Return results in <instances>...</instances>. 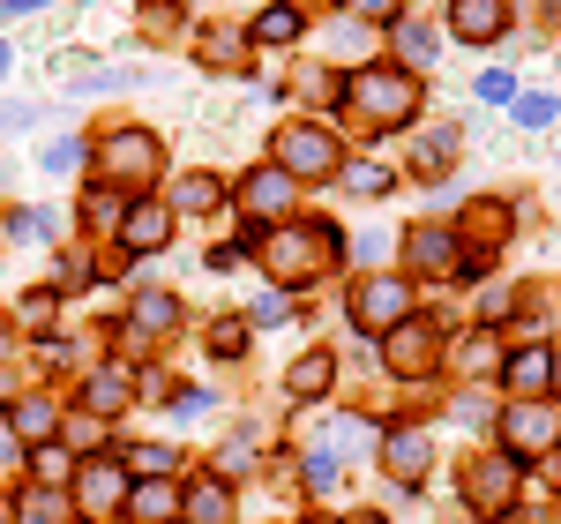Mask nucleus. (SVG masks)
<instances>
[{
  "label": "nucleus",
  "mask_w": 561,
  "mask_h": 524,
  "mask_svg": "<svg viewBox=\"0 0 561 524\" xmlns=\"http://www.w3.org/2000/svg\"><path fill=\"white\" fill-rule=\"evenodd\" d=\"M345 98H352V113L375 121V128H404V121L420 113L412 68H359V76H345Z\"/></svg>",
  "instance_id": "obj_1"
},
{
  "label": "nucleus",
  "mask_w": 561,
  "mask_h": 524,
  "mask_svg": "<svg viewBox=\"0 0 561 524\" xmlns=\"http://www.w3.org/2000/svg\"><path fill=\"white\" fill-rule=\"evenodd\" d=\"M337 166H345V150H337V135L322 128V121H285V128H277V173L330 180Z\"/></svg>",
  "instance_id": "obj_2"
},
{
  "label": "nucleus",
  "mask_w": 561,
  "mask_h": 524,
  "mask_svg": "<svg viewBox=\"0 0 561 524\" xmlns=\"http://www.w3.org/2000/svg\"><path fill=\"white\" fill-rule=\"evenodd\" d=\"M314 255H337V232H270V240H262V262H270V277H277V285L314 277V270H322Z\"/></svg>",
  "instance_id": "obj_3"
},
{
  "label": "nucleus",
  "mask_w": 561,
  "mask_h": 524,
  "mask_svg": "<svg viewBox=\"0 0 561 524\" xmlns=\"http://www.w3.org/2000/svg\"><path fill=\"white\" fill-rule=\"evenodd\" d=\"M98 166H105L113 180H135V187H150V180H158V166H165V150H158V135H150V128H121V135H105Z\"/></svg>",
  "instance_id": "obj_4"
},
{
  "label": "nucleus",
  "mask_w": 561,
  "mask_h": 524,
  "mask_svg": "<svg viewBox=\"0 0 561 524\" xmlns=\"http://www.w3.org/2000/svg\"><path fill=\"white\" fill-rule=\"evenodd\" d=\"M412 315V285L404 277H367V285H352V322L359 330H397Z\"/></svg>",
  "instance_id": "obj_5"
},
{
  "label": "nucleus",
  "mask_w": 561,
  "mask_h": 524,
  "mask_svg": "<svg viewBox=\"0 0 561 524\" xmlns=\"http://www.w3.org/2000/svg\"><path fill=\"white\" fill-rule=\"evenodd\" d=\"M502 442H510V457H547V449L561 442V420L547 412V405L517 397V405L502 412Z\"/></svg>",
  "instance_id": "obj_6"
},
{
  "label": "nucleus",
  "mask_w": 561,
  "mask_h": 524,
  "mask_svg": "<svg viewBox=\"0 0 561 524\" xmlns=\"http://www.w3.org/2000/svg\"><path fill=\"white\" fill-rule=\"evenodd\" d=\"M293 203H300V180L277 173V166H262V173L240 180V210H248L255 225H277L285 210H293Z\"/></svg>",
  "instance_id": "obj_7"
},
{
  "label": "nucleus",
  "mask_w": 561,
  "mask_h": 524,
  "mask_svg": "<svg viewBox=\"0 0 561 524\" xmlns=\"http://www.w3.org/2000/svg\"><path fill=\"white\" fill-rule=\"evenodd\" d=\"M465 494H472L479 510H510V494H517V457L502 449V457H479L472 472H465Z\"/></svg>",
  "instance_id": "obj_8"
},
{
  "label": "nucleus",
  "mask_w": 561,
  "mask_h": 524,
  "mask_svg": "<svg viewBox=\"0 0 561 524\" xmlns=\"http://www.w3.org/2000/svg\"><path fill=\"white\" fill-rule=\"evenodd\" d=\"M165 240H173V203H128L121 248H128V255H150V248H165Z\"/></svg>",
  "instance_id": "obj_9"
},
{
  "label": "nucleus",
  "mask_w": 561,
  "mask_h": 524,
  "mask_svg": "<svg viewBox=\"0 0 561 524\" xmlns=\"http://www.w3.org/2000/svg\"><path fill=\"white\" fill-rule=\"evenodd\" d=\"M382 465H389V480H397V487H420V480H427V465H434V442L420 435V428H397V435L382 442Z\"/></svg>",
  "instance_id": "obj_10"
},
{
  "label": "nucleus",
  "mask_w": 561,
  "mask_h": 524,
  "mask_svg": "<svg viewBox=\"0 0 561 524\" xmlns=\"http://www.w3.org/2000/svg\"><path fill=\"white\" fill-rule=\"evenodd\" d=\"M449 31L472 38V45H486V38L510 31V8H502V0H449Z\"/></svg>",
  "instance_id": "obj_11"
},
{
  "label": "nucleus",
  "mask_w": 561,
  "mask_h": 524,
  "mask_svg": "<svg viewBox=\"0 0 561 524\" xmlns=\"http://www.w3.org/2000/svg\"><path fill=\"white\" fill-rule=\"evenodd\" d=\"M427 360H434V330L420 315H404V322L389 330V367H397V375H427Z\"/></svg>",
  "instance_id": "obj_12"
},
{
  "label": "nucleus",
  "mask_w": 561,
  "mask_h": 524,
  "mask_svg": "<svg viewBox=\"0 0 561 524\" xmlns=\"http://www.w3.org/2000/svg\"><path fill=\"white\" fill-rule=\"evenodd\" d=\"M404 255H412V270H457V232L449 225H412L404 232Z\"/></svg>",
  "instance_id": "obj_13"
},
{
  "label": "nucleus",
  "mask_w": 561,
  "mask_h": 524,
  "mask_svg": "<svg viewBox=\"0 0 561 524\" xmlns=\"http://www.w3.org/2000/svg\"><path fill=\"white\" fill-rule=\"evenodd\" d=\"M83 510L90 517H113V510H121V494H128V480H121V465H105V457H98V465H83Z\"/></svg>",
  "instance_id": "obj_14"
},
{
  "label": "nucleus",
  "mask_w": 561,
  "mask_h": 524,
  "mask_svg": "<svg viewBox=\"0 0 561 524\" xmlns=\"http://www.w3.org/2000/svg\"><path fill=\"white\" fill-rule=\"evenodd\" d=\"M502 383H510L517 397H539L547 383H554V352H539V345L510 352V367H502Z\"/></svg>",
  "instance_id": "obj_15"
},
{
  "label": "nucleus",
  "mask_w": 561,
  "mask_h": 524,
  "mask_svg": "<svg viewBox=\"0 0 561 524\" xmlns=\"http://www.w3.org/2000/svg\"><path fill=\"white\" fill-rule=\"evenodd\" d=\"M128 517H135V524H173V517H180V487H173V480H142V487L128 494Z\"/></svg>",
  "instance_id": "obj_16"
},
{
  "label": "nucleus",
  "mask_w": 561,
  "mask_h": 524,
  "mask_svg": "<svg viewBox=\"0 0 561 524\" xmlns=\"http://www.w3.org/2000/svg\"><path fill=\"white\" fill-rule=\"evenodd\" d=\"M389 31H397L404 68H434V60H442V31H427V23H404V15H389Z\"/></svg>",
  "instance_id": "obj_17"
},
{
  "label": "nucleus",
  "mask_w": 561,
  "mask_h": 524,
  "mask_svg": "<svg viewBox=\"0 0 561 524\" xmlns=\"http://www.w3.org/2000/svg\"><path fill=\"white\" fill-rule=\"evenodd\" d=\"M293 38H300V8L293 0H270L255 15V45H293Z\"/></svg>",
  "instance_id": "obj_18"
},
{
  "label": "nucleus",
  "mask_w": 561,
  "mask_h": 524,
  "mask_svg": "<svg viewBox=\"0 0 561 524\" xmlns=\"http://www.w3.org/2000/svg\"><path fill=\"white\" fill-rule=\"evenodd\" d=\"M330 375H337V367H330V352H307V360H293L285 390H293V397H322V390H330Z\"/></svg>",
  "instance_id": "obj_19"
},
{
  "label": "nucleus",
  "mask_w": 561,
  "mask_h": 524,
  "mask_svg": "<svg viewBox=\"0 0 561 524\" xmlns=\"http://www.w3.org/2000/svg\"><path fill=\"white\" fill-rule=\"evenodd\" d=\"M322 449H330V457H359V449H375V428H367V420H337V428L322 435Z\"/></svg>",
  "instance_id": "obj_20"
},
{
  "label": "nucleus",
  "mask_w": 561,
  "mask_h": 524,
  "mask_svg": "<svg viewBox=\"0 0 561 524\" xmlns=\"http://www.w3.org/2000/svg\"><path fill=\"white\" fill-rule=\"evenodd\" d=\"M195 524H232V494H225V480L195 487Z\"/></svg>",
  "instance_id": "obj_21"
},
{
  "label": "nucleus",
  "mask_w": 561,
  "mask_h": 524,
  "mask_svg": "<svg viewBox=\"0 0 561 524\" xmlns=\"http://www.w3.org/2000/svg\"><path fill=\"white\" fill-rule=\"evenodd\" d=\"M449 158H457V135H449V128H434L427 143L412 150V166H420V173H449Z\"/></svg>",
  "instance_id": "obj_22"
},
{
  "label": "nucleus",
  "mask_w": 561,
  "mask_h": 524,
  "mask_svg": "<svg viewBox=\"0 0 561 524\" xmlns=\"http://www.w3.org/2000/svg\"><path fill=\"white\" fill-rule=\"evenodd\" d=\"M135 322H142V330H173L180 300H173V293H142V300H135Z\"/></svg>",
  "instance_id": "obj_23"
},
{
  "label": "nucleus",
  "mask_w": 561,
  "mask_h": 524,
  "mask_svg": "<svg viewBox=\"0 0 561 524\" xmlns=\"http://www.w3.org/2000/svg\"><path fill=\"white\" fill-rule=\"evenodd\" d=\"M8 428H15V435H31V442H45V435H53V405H15V412H8Z\"/></svg>",
  "instance_id": "obj_24"
},
{
  "label": "nucleus",
  "mask_w": 561,
  "mask_h": 524,
  "mask_svg": "<svg viewBox=\"0 0 561 524\" xmlns=\"http://www.w3.org/2000/svg\"><path fill=\"white\" fill-rule=\"evenodd\" d=\"M121 397H128V383H121V375H90L83 405H90V412H121Z\"/></svg>",
  "instance_id": "obj_25"
},
{
  "label": "nucleus",
  "mask_w": 561,
  "mask_h": 524,
  "mask_svg": "<svg viewBox=\"0 0 561 524\" xmlns=\"http://www.w3.org/2000/svg\"><path fill=\"white\" fill-rule=\"evenodd\" d=\"M15 524H68V510H60V494H23Z\"/></svg>",
  "instance_id": "obj_26"
},
{
  "label": "nucleus",
  "mask_w": 561,
  "mask_h": 524,
  "mask_svg": "<svg viewBox=\"0 0 561 524\" xmlns=\"http://www.w3.org/2000/svg\"><path fill=\"white\" fill-rule=\"evenodd\" d=\"M472 90H479V105H510V98H517V76H510V68H486Z\"/></svg>",
  "instance_id": "obj_27"
},
{
  "label": "nucleus",
  "mask_w": 561,
  "mask_h": 524,
  "mask_svg": "<svg viewBox=\"0 0 561 524\" xmlns=\"http://www.w3.org/2000/svg\"><path fill=\"white\" fill-rule=\"evenodd\" d=\"M180 203H187L195 218H203V210H217V180L210 173H187V180H180Z\"/></svg>",
  "instance_id": "obj_28"
},
{
  "label": "nucleus",
  "mask_w": 561,
  "mask_h": 524,
  "mask_svg": "<svg viewBox=\"0 0 561 524\" xmlns=\"http://www.w3.org/2000/svg\"><path fill=\"white\" fill-rule=\"evenodd\" d=\"M210 352H217V360H240V352H248V330H240V315H225V322L210 330Z\"/></svg>",
  "instance_id": "obj_29"
},
{
  "label": "nucleus",
  "mask_w": 561,
  "mask_h": 524,
  "mask_svg": "<svg viewBox=\"0 0 561 524\" xmlns=\"http://www.w3.org/2000/svg\"><path fill=\"white\" fill-rule=\"evenodd\" d=\"M31 465H38V480H68V472H76V465H68V449H53V442L31 449Z\"/></svg>",
  "instance_id": "obj_30"
},
{
  "label": "nucleus",
  "mask_w": 561,
  "mask_h": 524,
  "mask_svg": "<svg viewBox=\"0 0 561 524\" xmlns=\"http://www.w3.org/2000/svg\"><path fill=\"white\" fill-rule=\"evenodd\" d=\"M300 98L330 105V98H345V90H337V76H330V68H307V76H300Z\"/></svg>",
  "instance_id": "obj_31"
},
{
  "label": "nucleus",
  "mask_w": 561,
  "mask_h": 524,
  "mask_svg": "<svg viewBox=\"0 0 561 524\" xmlns=\"http://www.w3.org/2000/svg\"><path fill=\"white\" fill-rule=\"evenodd\" d=\"M68 166H83V143H68V135L45 143V173H68Z\"/></svg>",
  "instance_id": "obj_32"
},
{
  "label": "nucleus",
  "mask_w": 561,
  "mask_h": 524,
  "mask_svg": "<svg viewBox=\"0 0 561 524\" xmlns=\"http://www.w3.org/2000/svg\"><path fill=\"white\" fill-rule=\"evenodd\" d=\"M135 465H142L150 480H165V472H173V449H165V442H150V449H135Z\"/></svg>",
  "instance_id": "obj_33"
},
{
  "label": "nucleus",
  "mask_w": 561,
  "mask_h": 524,
  "mask_svg": "<svg viewBox=\"0 0 561 524\" xmlns=\"http://www.w3.org/2000/svg\"><path fill=\"white\" fill-rule=\"evenodd\" d=\"M240 465H255V442L240 435V442H225V457H217V472H240Z\"/></svg>",
  "instance_id": "obj_34"
},
{
  "label": "nucleus",
  "mask_w": 561,
  "mask_h": 524,
  "mask_svg": "<svg viewBox=\"0 0 561 524\" xmlns=\"http://www.w3.org/2000/svg\"><path fill=\"white\" fill-rule=\"evenodd\" d=\"M352 187H359V195H382V187H389V173H382V166H352Z\"/></svg>",
  "instance_id": "obj_35"
},
{
  "label": "nucleus",
  "mask_w": 561,
  "mask_h": 524,
  "mask_svg": "<svg viewBox=\"0 0 561 524\" xmlns=\"http://www.w3.org/2000/svg\"><path fill=\"white\" fill-rule=\"evenodd\" d=\"M517 121H531V128H547V121H554V98H517Z\"/></svg>",
  "instance_id": "obj_36"
},
{
  "label": "nucleus",
  "mask_w": 561,
  "mask_h": 524,
  "mask_svg": "<svg viewBox=\"0 0 561 524\" xmlns=\"http://www.w3.org/2000/svg\"><path fill=\"white\" fill-rule=\"evenodd\" d=\"M352 15H397V0H345Z\"/></svg>",
  "instance_id": "obj_37"
},
{
  "label": "nucleus",
  "mask_w": 561,
  "mask_h": 524,
  "mask_svg": "<svg viewBox=\"0 0 561 524\" xmlns=\"http://www.w3.org/2000/svg\"><path fill=\"white\" fill-rule=\"evenodd\" d=\"M554 390H561V352H554Z\"/></svg>",
  "instance_id": "obj_38"
},
{
  "label": "nucleus",
  "mask_w": 561,
  "mask_h": 524,
  "mask_svg": "<svg viewBox=\"0 0 561 524\" xmlns=\"http://www.w3.org/2000/svg\"><path fill=\"white\" fill-rule=\"evenodd\" d=\"M352 524H382V517H352Z\"/></svg>",
  "instance_id": "obj_39"
},
{
  "label": "nucleus",
  "mask_w": 561,
  "mask_h": 524,
  "mask_svg": "<svg viewBox=\"0 0 561 524\" xmlns=\"http://www.w3.org/2000/svg\"><path fill=\"white\" fill-rule=\"evenodd\" d=\"M0 524H8V502H0Z\"/></svg>",
  "instance_id": "obj_40"
}]
</instances>
